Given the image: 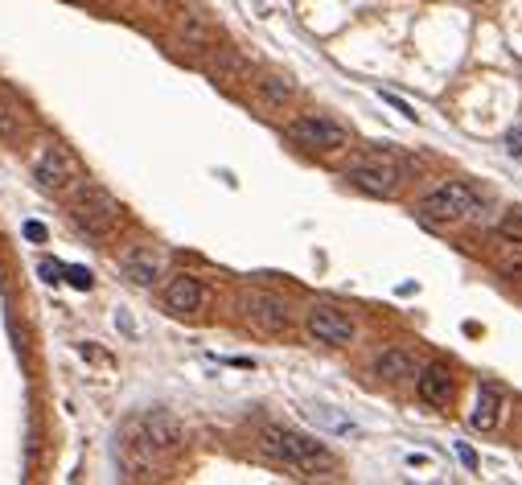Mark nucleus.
Here are the masks:
<instances>
[{"mask_svg": "<svg viewBox=\"0 0 522 485\" xmlns=\"http://www.w3.org/2000/svg\"><path fill=\"white\" fill-rule=\"evenodd\" d=\"M259 449H264L267 461H276L280 469H288V473H297V477H317V473L338 469V457H333L321 441H309V436H300V432L276 428V424H267V428L259 432Z\"/></svg>", "mask_w": 522, "mask_h": 485, "instance_id": "f257e3e1", "label": "nucleus"}, {"mask_svg": "<svg viewBox=\"0 0 522 485\" xmlns=\"http://www.w3.org/2000/svg\"><path fill=\"white\" fill-rule=\"evenodd\" d=\"M346 177L350 185H358L363 194L371 198H391L404 182V161L391 157V152H363V157H354L346 165Z\"/></svg>", "mask_w": 522, "mask_h": 485, "instance_id": "f03ea898", "label": "nucleus"}, {"mask_svg": "<svg viewBox=\"0 0 522 485\" xmlns=\"http://www.w3.org/2000/svg\"><path fill=\"white\" fill-rule=\"evenodd\" d=\"M416 214H420V222H428V227H457V222L477 214V194H473L469 185L448 182V185H440L436 194H428L424 202L416 206Z\"/></svg>", "mask_w": 522, "mask_h": 485, "instance_id": "7ed1b4c3", "label": "nucleus"}, {"mask_svg": "<svg viewBox=\"0 0 522 485\" xmlns=\"http://www.w3.org/2000/svg\"><path fill=\"white\" fill-rule=\"evenodd\" d=\"M75 222L86 235H111V227L119 222V202L107 194L103 185H78L75 190Z\"/></svg>", "mask_w": 522, "mask_h": 485, "instance_id": "20e7f679", "label": "nucleus"}, {"mask_svg": "<svg viewBox=\"0 0 522 485\" xmlns=\"http://www.w3.org/2000/svg\"><path fill=\"white\" fill-rule=\"evenodd\" d=\"M292 141L300 144V149L309 152H341L346 144H350V132L341 128V124H333V119L325 116H305V119H292Z\"/></svg>", "mask_w": 522, "mask_h": 485, "instance_id": "39448f33", "label": "nucleus"}, {"mask_svg": "<svg viewBox=\"0 0 522 485\" xmlns=\"http://www.w3.org/2000/svg\"><path fill=\"white\" fill-rule=\"evenodd\" d=\"M33 177H37V185L50 190V194L66 190V185L75 182V161H70V152L58 149V144H45V149L37 152V161H33Z\"/></svg>", "mask_w": 522, "mask_h": 485, "instance_id": "423d86ee", "label": "nucleus"}, {"mask_svg": "<svg viewBox=\"0 0 522 485\" xmlns=\"http://www.w3.org/2000/svg\"><path fill=\"white\" fill-rule=\"evenodd\" d=\"M309 334L317 337V342H325V345H350L354 342V321L346 313H338L333 304H313L309 309Z\"/></svg>", "mask_w": 522, "mask_h": 485, "instance_id": "0eeeda50", "label": "nucleus"}, {"mask_svg": "<svg viewBox=\"0 0 522 485\" xmlns=\"http://www.w3.org/2000/svg\"><path fill=\"white\" fill-rule=\"evenodd\" d=\"M243 313H247V321L256 325V329H264V334H284L288 325H292L288 304L280 301V296H272V292H251L243 301Z\"/></svg>", "mask_w": 522, "mask_h": 485, "instance_id": "6e6552de", "label": "nucleus"}, {"mask_svg": "<svg viewBox=\"0 0 522 485\" xmlns=\"http://www.w3.org/2000/svg\"><path fill=\"white\" fill-rule=\"evenodd\" d=\"M119 461H124V469L132 477H149L157 469V449L144 441V432L136 428V420L119 432Z\"/></svg>", "mask_w": 522, "mask_h": 485, "instance_id": "1a4fd4ad", "label": "nucleus"}, {"mask_svg": "<svg viewBox=\"0 0 522 485\" xmlns=\"http://www.w3.org/2000/svg\"><path fill=\"white\" fill-rule=\"evenodd\" d=\"M136 428L144 432V441H149L157 453H173V449H182V441H185L182 424H177V416H169V411H144L136 420Z\"/></svg>", "mask_w": 522, "mask_h": 485, "instance_id": "9d476101", "label": "nucleus"}, {"mask_svg": "<svg viewBox=\"0 0 522 485\" xmlns=\"http://www.w3.org/2000/svg\"><path fill=\"white\" fill-rule=\"evenodd\" d=\"M165 304L173 313H198L206 304V288L193 276H173L169 288H165Z\"/></svg>", "mask_w": 522, "mask_h": 485, "instance_id": "9b49d317", "label": "nucleus"}, {"mask_svg": "<svg viewBox=\"0 0 522 485\" xmlns=\"http://www.w3.org/2000/svg\"><path fill=\"white\" fill-rule=\"evenodd\" d=\"M119 268H124V276H128L136 288H152V284L160 280V255H152V251H144V247L128 251V255L119 259Z\"/></svg>", "mask_w": 522, "mask_h": 485, "instance_id": "f8f14e48", "label": "nucleus"}, {"mask_svg": "<svg viewBox=\"0 0 522 485\" xmlns=\"http://www.w3.org/2000/svg\"><path fill=\"white\" fill-rule=\"evenodd\" d=\"M416 387H420V400L432 403V408H445V403L453 400V375H448V367H440V362L420 370Z\"/></svg>", "mask_w": 522, "mask_h": 485, "instance_id": "ddd939ff", "label": "nucleus"}, {"mask_svg": "<svg viewBox=\"0 0 522 485\" xmlns=\"http://www.w3.org/2000/svg\"><path fill=\"white\" fill-rule=\"evenodd\" d=\"M498 408H502L498 391H493V387H481V391H477V400H473L469 424H473V428H477V432H490L493 424H498Z\"/></svg>", "mask_w": 522, "mask_h": 485, "instance_id": "4468645a", "label": "nucleus"}, {"mask_svg": "<svg viewBox=\"0 0 522 485\" xmlns=\"http://www.w3.org/2000/svg\"><path fill=\"white\" fill-rule=\"evenodd\" d=\"M374 375L379 378H416V362H412V354H404V350H383V354L374 358Z\"/></svg>", "mask_w": 522, "mask_h": 485, "instance_id": "2eb2a0df", "label": "nucleus"}, {"mask_svg": "<svg viewBox=\"0 0 522 485\" xmlns=\"http://www.w3.org/2000/svg\"><path fill=\"white\" fill-rule=\"evenodd\" d=\"M498 235L510 238V243H522V210L514 206V210H506V214L498 218Z\"/></svg>", "mask_w": 522, "mask_h": 485, "instance_id": "dca6fc26", "label": "nucleus"}, {"mask_svg": "<svg viewBox=\"0 0 522 485\" xmlns=\"http://www.w3.org/2000/svg\"><path fill=\"white\" fill-rule=\"evenodd\" d=\"M259 86H264V99H267V103H276V108H280V103H284L288 95H292V86H288L284 78H276V75L259 78Z\"/></svg>", "mask_w": 522, "mask_h": 485, "instance_id": "f3484780", "label": "nucleus"}, {"mask_svg": "<svg viewBox=\"0 0 522 485\" xmlns=\"http://www.w3.org/2000/svg\"><path fill=\"white\" fill-rule=\"evenodd\" d=\"M62 280H70L75 288H83V292H91V288H95V276H91L86 268H66V271H62Z\"/></svg>", "mask_w": 522, "mask_h": 485, "instance_id": "a211bd4d", "label": "nucleus"}, {"mask_svg": "<svg viewBox=\"0 0 522 485\" xmlns=\"http://www.w3.org/2000/svg\"><path fill=\"white\" fill-rule=\"evenodd\" d=\"M62 263H53V259H42V280H50V284H58L62 280Z\"/></svg>", "mask_w": 522, "mask_h": 485, "instance_id": "6ab92c4d", "label": "nucleus"}, {"mask_svg": "<svg viewBox=\"0 0 522 485\" xmlns=\"http://www.w3.org/2000/svg\"><path fill=\"white\" fill-rule=\"evenodd\" d=\"M506 152H510L514 161H522V128H510V136H506Z\"/></svg>", "mask_w": 522, "mask_h": 485, "instance_id": "aec40b11", "label": "nucleus"}, {"mask_svg": "<svg viewBox=\"0 0 522 485\" xmlns=\"http://www.w3.org/2000/svg\"><path fill=\"white\" fill-rule=\"evenodd\" d=\"M9 136H17V119L0 108V141H9Z\"/></svg>", "mask_w": 522, "mask_h": 485, "instance_id": "412c9836", "label": "nucleus"}, {"mask_svg": "<svg viewBox=\"0 0 522 485\" xmlns=\"http://www.w3.org/2000/svg\"><path fill=\"white\" fill-rule=\"evenodd\" d=\"M25 238H33V243H45V227H42V222H25Z\"/></svg>", "mask_w": 522, "mask_h": 485, "instance_id": "4be33fe9", "label": "nucleus"}]
</instances>
